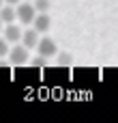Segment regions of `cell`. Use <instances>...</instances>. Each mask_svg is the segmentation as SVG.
<instances>
[{"label":"cell","instance_id":"obj_9","mask_svg":"<svg viewBox=\"0 0 118 123\" xmlns=\"http://www.w3.org/2000/svg\"><path fill=\"white\" fill-rule=\"evenodd\" d=\"M56 61H58V65H71L73 56L69 52H56Z\"/></svg>","mask_w":118,"mask_h":123},{"label":"cell","instance_id":"obj_5","mask_svg":"<svg viewBox=\"0 0 118 123\" xmlns=\"http://www.w3.org/2000/svg\"><path fill=\"white\" fill-rule=\"evenodd\" d=\"M9 43H17L21 39V26L17 22H11V24H4L2 26V32H0Z\"/></svg>","mask_w":118,"mask_h":123},{"label":"cell","instance_id":"obj_4","mask_svg":"<svg viewBox=\"0 0 118 123\" xmlns=\"http://www.w3.org/2000/svg\"><path fill=\"white\" fill-rule=\"evenodd\" d=\"M30 26H32L37 32H41V35L49 32V28H52V17H49V13H34Z\"/></svg>","mask_w":118,"mask_h":123},{"label":"cell","instance_id":"obj_14","mask_svg":"<svg viewBox=\"0 0 118 123\" xmlns=\"http://www.w3.org/2000/svg\"><path fill=\"white\" fill-rule=\"evenodd\" d=\"M0 6H2V0H0Z\"/></svg>","mask_w":118,"mask_h":123},{"label":"cell","instance_id":"obj_8","mask_svg":"<svg viewBox=\"0 0 118 123\" xmlns=\"http://www.w3.org/2000/svg\"><path fill=\"white\" fill-rule=\"evenodd\" d=\"M30 2H32L37 13H49V6H52L49 0H30Z\"/></svg>","mask_w":118,"mask_h":123},{"label":"cell","instance_id":"obj_12","mask_svg":"<svg viewBox=\"0 0 118 123\" xmlns=\"http://www.w3.org/2000/svg\"><path fill=\"white\" fill-rule=\"evenodd\" d=\"M2 2H6V4H17L19 0H2Z\"/></svg>","mask_w":118,"mask_h":123},{"label":"cell","instance_id":"obj_1","mask_svg":"<svg viewBox=\"0 0 118 123\" xmlns=\"http://www.w3.org/2000/svg\"><path fill=\"white\" fill-rule=\"evenodd\" d=\"M6 58H9V65H26L30 61V50L26 45H21L19 41L11 43L9 52H6Z\"/></svg>","mask_w":118,"mask_h":123},{"label":"cell","instance_id":"obj_6","mask_svg":"<svg viewBox=\"0 0 118 123\" xmlns=\"http://www.w3.org/2000/svg\"><path fill=\"white\" fill-rule=\"evenodd\" d=\"M39 37H41V32H37L32 26H30V28H21V39H19V43H21V45H26L28 50H34V45H37Z\"/></svg>","mask_w":118,"mask_h":123},{"label":"cell","instance_id":"obj_13","mask_svg":"<svg viewBox=\"0 0 118 123\" xmlns=\"http://www.w3.org/2000/svg\"><path fill=\"white\" fill-rule=\"evenodd\" d=\"M2 26H4V24H2V19H0V32H2Z\"/></svg>","mask_w":118,"mask_h":123},{"label":"cell","instance_id":"obj_3","mask_svg":"<svg viewBox=\"0 0 118 123\" xmlns=\"http://www.w3.org/2000/svg\"><path fill=\"white\" fill-rule=\"evenodd\" d=\"M34 50H37V54H41V56H45V58H54L56 52H58V43H56L52 37H47V32H45V35L39 37Z\"/></svg>","mask_w":118,"mask_h":123},{"label":"cell","instance_id":"obj_11","mask_svg":"<svg viewBox=\"0 0 118 123\" xmlns=\"http://www.w3.org/2000/svg\"><path fill=\"white\" fill-rule=\"evenodd\" d=\"M47 61H49V58H45V56H41V54H39V56H34L32 61H28V63H32L34 67H43V65H47Z\"/></svg>","mask_w":118,"mask_h":123},{"label":"cell","instance_id":"obj_7","mask_svg":"<svg viewBox=\"0 0 118 123\" xmlns=\"http://www.w3.org/2000/svg\"><path fill=\"white\" fill-rule=\"evenodd\" d=\"M0 19H2V24H11V22H15V4H6V2H2V6H0Z\"/></svg>","mask_w":118,"mask_h":123},{"label":"cell","instance_id":"obj_10","mask_svg":"<svg viewBox=\"0 0 118 123\" xmlns=\"http://www.w3.org/2000/svg\"><path fill=\"white\" fill-rule=\"evenodd\" d=\"M9 45H11V43H9V41H6V39H4V37L0 35V58H2V61L6 58V52H9Z\"/></svg>","mask_w":118,"mask_h":123},{"label":"cell","instance_id":"obj_2","mask_svg":"<svg viewBox=\"0 0 118 123\" xmlns=\"http://www.w3.org/2000/svg\"><path fill=\"white\" fill-rule=\"evenodd\" d=\"M34 13H37V11H34V6H32L30 0H19V2L15 4V22H19L21 26H30Z\"/></svg>","mask_w":118,"mask_h":123}]
</instances>
